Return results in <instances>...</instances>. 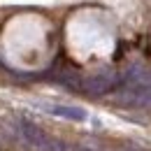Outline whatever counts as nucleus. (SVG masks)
<instances>
[{
  "label": "nucleus",
  "instance_id": "f257e3e1",
  "mask_svg": "<svg viewBox=\"0 0 151 151\" xmlns=\"http://www.w3.org/2000/svg\"><path fill=\"white\" fill-rule=\"evenodd\" d=\"M49 112L56 114V116H65V119H86V112L84 109H77V107H58V105H54V107H49Z\"/></svg>",
  "mask_w": 151,
  "mask_h": 151
}]
</instances>
